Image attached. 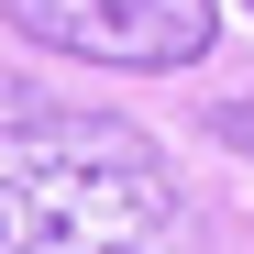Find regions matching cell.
Segmentation results:
<instances>
[{
    "instance_id": "3",
    "label": "cell",
    "mask_w": 254,
    "mask_h": 254,
    "mask_svg": "<svg viewBox=\"0 0 254 254\" xmlns=\"http://www.w3.org/2000/svg\"><path fill=\"white\" fill-rule=\"evenodd\" d=\"M210 133H221L232 155H254V100H221V111H210Z\"/></svg>"
},
{
    "instance_id": "1",
    "label": "cell",
    "mask_w": 254,
    "mask_h": 254,
    "mask_svg": "<svg viewBox=\"0 0 254 254\" xmlns=\"http://www.w3.org/2000/svg\"><path fill=\"white\" fill-rule=\"evenodd\" d=\"M0 254H188L166 144L122 111L0 89Z\"/></svg>"
},
{
    "instance_id": "2",
    "label": "cell",
    "mask_w": 254,
    "mask_h": 254,
    "mask_svg": "<svg viewBox=\"0 0 254 254\" xmlns=\"http://www.w3.org/2000/svg\"><path fill=\"white\" fill-rule=\"evenodd\" d=\"M22 45L77 56V66H199L210 33H221V0H0Z\"/></svg>"
}]
</instances>
